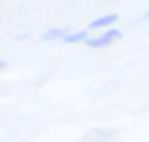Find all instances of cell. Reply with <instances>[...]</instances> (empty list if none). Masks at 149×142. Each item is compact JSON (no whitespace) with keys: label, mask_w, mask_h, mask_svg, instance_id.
Wrapping results in <instances>:
<instances>
[{"label":"cell","mask_w":149,"mask_h":142,"mask_svg":"<svg viewBox=\"0 0 149 142\" xmlns=\"http://www.w3.org/2000/svg\"><path fill=\"white\" fill-rule=\"evenodd\" d=\"M120 37H123V33H120L118 29H108V31H104V33L98 35V37H88L84 43H86L88 47L98 49V47H108V45H112V43L118 41Z\"/></svg>","instance_id":"1"},{"label":"cell","mask_w":149,"mask_h":142,"mask_svg":"<svg viewBox=\"0 0 149 142\" xmlns=\"http://www.w3.org/2000/svg\"><path fill=\"white\" fill-rule=\"evenodd\" d=\"M118 21V14H106V16H98L96 21H92L88 25V31H94V29H106L110 25H114Z\"/></svg>","instance_id":"2"},{"label":"cell","mask_w":149,"mask_h":142,"mask_svg":"<svg viewBox=\"0 0 149 142\" xmlns=\"http://www.w3.org/2000/svg\"><path fill=\"white\" fill-rule=\"evenodd\" d=\"M88 39V31H76V33H68L63 37V41L68 45H74V43H84Z\"/></svg>","instance_id":"3"},{"label":"cell","mask_w":149,"mask_h":142,"mask_svg":"<svg viewBox=\"0 0 149 142\" xmlns=\"http://www.w3.org/2000/svg\"><path fill=\"white\" fill-rule=\"evenodd\" d=\"M70 33V29H51L47 33H43V41H57V39H63L65 35Z\"/></svg>","instance_id":"4"},{"label":"cell","mask_w":149,"mask_h":142,"mask_svg":"<svg viewBox=\"0 0 149 142\" xmlns=\"http://www.w3.org/2000/svg\"><path fill=\"white\" fill-rule=\"evenodd\" d=\"M2 69H6V63H4V61H0V71H2Z\"/></svg>","instance_id":"5"},{"label":"cell","mask_w":149,"mask_h":142,"mask_svg":"<svg viewBox=\"0 0 149 142\" xmlns=\"http://www.w3.org/2000/svg\"><path fill=\"white\" fill-rule=\"evenodd\" d=\"M143 19H149V10H147V12H145V14H143Z\"/></svg>","instance_id":"6"}]
</instances>
